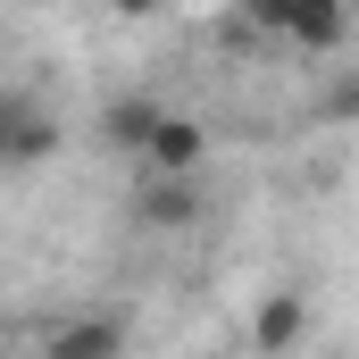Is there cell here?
<instances>
[{"instance_id": "cell-3", "label": "cell", "mask_w": 359, "mask_h": 359, "mask_svg": "<svg viewBox=\"0 0 359 359\" xmlns=\"http://www.w3.org/2000/svg\"><path fill=\"white\" fill-rule=\"evenodd\" d=\"M126 209H134V226H142V234H184V226H201L209 192H201V176H142Z\"/></svg>"}, {"instance_id": "cell-7", "label": "cell", "mask_w": 359, "mask_h": 359, "mask_svg": "<svg viewBox=\"0 0 359 359\" xmlns=\"http://www.w3.org/2000/svg\"><path fill=\"white\" fill-rule=\"evenodd\" d=\"M301 334H309V301H301V292H268V301L251 309V343H259L268 359H284Z\"/></svg>"}, {"instance_id": "cell-8", "label": "cell", "mask_w": 359, "mask_h": 359, "mask_svg": "<svg viewBox=\"0 0 359 359\" xmlns=\"http://www.w3.org/2000/svg\"><path fill=\"white\" fill-rule=\"evenodd\" d=\"M209 34H217V50H234V59H251V50H268V42H276L268 25H259V8H226Z\"/></svg>"}, {"instance_id": "cell-9", "label": "cell", "mask_w": 359, "mask_h": 359, "mask_svg": "<svg viewBox=\"0 0 359 359\" xmlns=\"http://www.w3.org/2000/svg\"><path fill=\"white\" fill-rule=\"evenodd\" d=\"M318 117H326V126H351L359 117V76H334V84L318 92Z\"/></svg>"}, {"instance_id": "cell-5", "label": "cell", "mask_w": 359, "mask_h": 359, "mask_svg": "<svg viewBox=\"0 0 359 359\" xmlns=\"http://www.w3.org/2000/svg\"><path fill=\"white\" fill-rule=\"evenodd\" d=\"M159 126H168V109H159L151 92H117V100L100 109V142L126 151V159H142V151L159 142Z\"/></svg>"}, {"instance_id": "cell-6", "label": "cell", "mask_w": 359, "mask_h": 359, "mask_svg": "<svg viewBox=\"0 0 359 359\" xmlns=\"http://www.w3.org/2000/svg\"><path fill=\"white\" fill-rule=\"evenodd\" d=\"M201 159H209V126H201V117H176V109H168L159 142L142 151V176H201Z\"/></svg>"}, {"instance_id": "cell-4", "label": "cell", "mask_w": 359, "mask_h": 359, "mask_svg": "<svg viewBox=\"0 0 359 359\" xmlns=\"http://www.w3.org/2000/svg\"><path fill=\"white\" fill-rule=\"evenodd\" d=\"M126 309H76L42 334V359H126Z\"/></svg>"}, {"instance_id": "cell-2", "label": "cell", "mask_w": 359, "mask_h": 359, "mask_svg": "<svg viewBox=\"0 0 359 359\" xmlns=\"http://www.w3.org/2000/svg\"><path fill=\"white\" fill-rule=\"evenodd\" d=\"M259 8V25H268L276 42H292V50H309V59H334L343 42H351V8H334V0H251Z\"/></svg>"}, {"instance_id": "cell-1", "label": "cell", "mask_w": 359, "mask_h": 359, "mask_svg": "<svg viewBox=\"0 0 359 359\" xmlns=\"http://www.w3.org/2000/svg\"><path fill=\"white\" fill-rule=\"evenodd\" d=\"M59 142H67V126L50 117V100H42V92H25V84L0 92V168H8V176L42 168Z\"/></svg>"}]
</instances>
